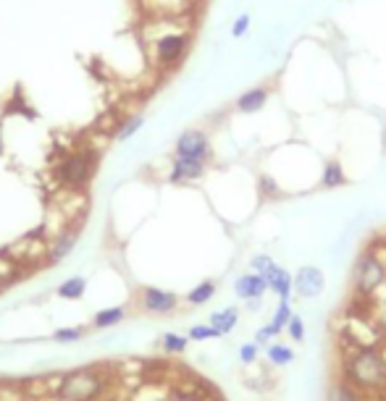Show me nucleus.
Masks as SVG:
<instances>
[{
  "instance_id": "4",
  "label": "nucleus",
  "mask_w": 386,
  "mask_h": 401,
  "mask_svg": "<svg viewBox=\"0 0 386 401\" xmlns=\"http://www.w3.org/2000/svg\"><path fill=\"white\" fill-rule=\"evenodd\" d=\"M384 276L386 270L376 254H360V260L355 265V291L357 294H373L384 283Z\"/></svg>"
},
{
  "instance_id": "6",
  "label": "nucleus",
  "mask_w": 386,
  "mask_h": 401,
  "mask_svg": "<svg viewBox=\"0 0 386 401\" xmlns=\"http://www.w3.org/2000/svg\"><path fill=\"white\" fill-rule=\"evenodd\" d=\"M187 47H190V37L179 34V32H171V34H166V37H161L155 42V56H158V60L163 66H174V63L184 58Z\"/></svg>"
},
{
  "instance_id": "19",
  "label": "nucleus",
  "mask_w": 386,
  "mask_h": 401,
  "mask_svg": "<svg viewBox=\"0 0 386 401\" xmlns=\"http://www.w3.org/2000/svg\"><path fill=\"white\" fill-rule=\"evenodd\" d=\"M328 401H360V396H357V391L350 383L339 380V383H334L331 391H328Z\"/></svg>"
},
{
  "instance_id": "3",
  "label": "nucleus",
  "mask_w": 386,
  "mask_h": 401,
  "mask_svg": "<svg viewBox=\"0 0 386 401\" xmlns=\"http://www.w3.org/2000/svg\"><path fill=\"white\" fill-rule=\"evenodd\" d=\"M95 171V155H89L87 149L82 152H71L63 163L58 165V178L66 186H84Z\"/></svg>"
},
{
  "instance_id": "30",
  "label": "nucleus",
  "mask_w": 386,
  "mask_h": 401,
  "mask_svg": "<svg viewBox=\"0 0 386 401\" xmlns=\"http://www.w3.org/2000/svg\"><path fill=\"white\" fill-rule=\"evenodd\" d=\"M255 356H258V343H245V346L239 349V359H242L245 365H250Z\"/></svg>"
},
{
  "instance_id": "29",
  "label": "nucleus",
  "mask_w": 386,
  "mask_h": 401,
  "mask_svg": "<svg viewBox=\"0 0 386 401\" xmlns=\"http://www.w3.org/2000/svg\"><path fill=\"white\" fill-rule=\"evenodd\" d=\"M279 333H282L279 328L273 326V323H268L266 328H260V330L255 333V343H268L271 339H273V336H279Z\"/></svg>"
},
{
  "instance_id": "2",
  "label": "nucleus",
  "mask_w": 386,
  "mask_h": 401,
  "mask_svg": "<svg viewBox=\"0 0 386 401\" xmlns=\"http://www.w3.org/2000/svg\"><path fill=\"white\" fill-rule=\"evenodd\" d=\"M100 391H103V380H100L95 372L79 370L63 378L60 396H66L69 401H89V399H95Z\"/></svg>"
},
{
  "instance_id": "22",
  "label": "nucleus",
  "mask_w": 386,
  "mask_h": 401,
  "mask_svg": "<svg viewBox=\"0 0 386 401\" xmlns=\"http://www.w3.org/2000/svg\"><path fill=\"white\" fill-rule=\"evenodd\" d=\"M161 346H163L168 354H181V352L187 349V339H181V336H177V333H166Z\"/></svg>"
},
{
  "instance_id": "25",
  "label": "nucleus",
  "mask_w": 386,
  "mask_h": 401,
  "mask_svg": "<svg viewBox=\"0 0 386 401\" xmlns=\"http://www.w3.org/2000/svg\"><path fill=\"white\" fill-rule=\"evenodd\" d=\"M289 317H292V310H289V302H282L279 307H276V315H273V326L279 328V330H284L286 328V323H289Z\"/></svg>"
},
{
  "instance_id": "21",
  "label": "nucleus",
  "mask_w": 386,
  "mask_h": 401,
  "mask_svg": "<svg viewBox=\"0 0 386 401\" xmlns=\"http://www.w3.org/2000/svg\"><path fill=\"white\" fill-rule=\"evenodd\" d=\"M142 123H145V116H132V119L126 121L119 132H116V139H119V142H126L132 134H137L142 129Z\"/></svg>"
},
{
  "instance_id": "8",
  "label": "nucleus",
  "mask_w": 386,
  "mask_h": 401,
  "mask_svg": "<svg viewBox=\"0 0 386 401\" xmlns=\"http://www.w3.org/2000/svg\"><path fill=\"white\" fill-rule=\"evenodd\" d=\"M179 304V297L174 291H163V289H145L142 294V307L148 312H171Z\"/></svg>"
},
{
  "instance_id": "26",
  "label": "nucleus",
  "mask_w": 386,
  "mask_h": 401,
  "mask_svg": "<svg viewBox=\"0 0 386 401\" xmlns=\"http://www.w3.org/2000/svg\"><path fill=\"white\" fill-rule=\"evenodd\" d=\"M286 330H289V336H292L295 341H302V339H305V323H302V317L292 315L289 323H286Z\"/></svg>"
},
{
  "instance_id": "27",
  "label": "nucleus",
  "mask_w": 386,
  "mask_h": 401,
  "mask_svg": "<svg viewBox=\"0 0 386 401\" xmlns=\"http://www.w3.org/2000/svg\"><path fill=\"white\" fill-rule=\"evenodd\" d=\"M53 339L56 341H79L82 339V328H60V330H56L53 333Z\"/></svg>"
},
{
  "instance_id": "16",
  "label": "nucleus",
  "mask_w": 386,
  "mask_h": 401,
  "mask_svg": "<svg viewBox=\"0 0 386 401\" xmlns=\"http://www.w3.org/2000/svg\"><path fill=\"white\" fill-rule=\"evenodd\" d=\"M84 289H87V281H84L82 276H76V278H69V281L60 283L58 297L60 299H82L84 297Z\"/></svg>"
},
{
  "instance_id": "24",
  "label": "nucleus",
  "mask_w": 386,
  "mask_h": 401,
  "mask_svg": "<svg viewBox=\"0 0 386 401\" xmlns=\"http://www.w3.org/2000/svg\"><path fill=\"white\" fill-rule=\"evenodd\" d=\"M190 339L192 341H208V339H218V330L213 326H194L190 330Z\"/></svg>"
},
{
  "instance_id": "20",
  "label": "nucleus",
  "mask_w": 386,
  "mask_h": 401,
  "mask_svg": "<svg viewBox=\"0 0 386 401\" xmlns=\"http://www.w3.org/2000/svg\"><path fill=\"white\" fill-rule=\"evenodd\" d=\"M268 359L273 362V365H279V367H284V365H292L295 362V354H292V349L289 346H271L268 349Z\"/></svg>"
},
{
  "instance_id": "12",
  "label": "nucleus",
  "mask_w": 386,
  "mask_h": 401,
  "mask_svg": "<svg viewBox=\"0 0 386 401\" xmlns=\"http://www.w3.org/2000/svg\"><path fill=\"white\" fill-rule=\"evenodd\" d=\"M266 281H268V289H273L282 302H289V294H292V286H295V283H292V276H289L284 267L273 265V270L266 276Z\"/></svg>"
},
{
  "instance_id": "1",
  "label": "nucleus",
  "mask_w": 386,
  "mask_h": 401,
  "mask_svg": "<svg viewBox=\"0 0 386 401\" xmlns=\"http://www.w3.org/2000/svg\"><path fill=\"white\" fill-rule=\"evenodd\" d=\"M347 375H350L352 383H357V386L363 388L381 386L386 380V362L376 352H371V349H363V352H357L350 359Z\"/></svg>"
},
{
  "instance_id": "13",
  "label": "nucleus",
  "mask_w": 386,
  "mask_h": 401,
  "mask_svg": "<svg viewBox=\"0 0 386 401\" xmlns=\"http://www.w3.org/2000/svg\"><path fill=\"white\" fill-rule=\"evenodd\" d=\"M347 184V176H344V168L337 160L326 163L323 168V176H321V186L323 189H337V186H344Z\"/></svg>"
},
{
  "instance_id": "28",
  "label": "nucleus",
  "mask_w": 386,
  "mask_h": 401,
  "mask_svg": "<svg viewBox=\"0 0 386 401\" xmlns=\"http://www.w3.org/2000/svg\"><path fill=\"white\" fill-rule=\"evenodd\" d=\"M250 21H253V19H250V14L239 16L237 21L231 24V37H245V34H247V29H250Z\"/></svg>"
},
{
  "instance_id": "23",
  "label": "nucleus",
  "mask_w": 386,
  "mask_h": 401,
  "mask_svg": "<svg viewBox=\"0 0 386 401\" xmlns=\"http://www.w3.org/2000/svg\"><path fill=\"white\" fill-rule=\"evenodd\" d=\"M250 265H253L255 273H260V276L266 278L268 273L273 270V265H276V263H273V260H271L268 254H255V257H253V263H250Z\"/></svg>"
},
{
  "instance_id": "18",
  "label": "nucleus",
  "mask_w": 386,
  "mask_h": 401,
  "mask_svg": "<svg viewBox=\"0 0 386 401\" xmlns=\"http://www.w3.org/2000/svg\"><path fill=\"white\" fill-rule=\"evenodd\" d=\"M213 294H216V283L203 281L200 286H194L192 291L187 294V302H190V304H205V302L213 299Z\"/></svg>"
},
{
  "instance_id": "7",
  "label": "nucleus",
  "mask_w": 386,
  "mask_h": 401,
  "mask_svg": "<svg viewBox=\"0 0 386 401\" xmlns=\"http://www.w3.org/2000/svg\"><path fill=\"white\" fill-rule=\"evenodd\" d=\"M292 283H295V289H297L299 297L305 299H313L318 297L321 291H323V286H326V278H323V273L318 270V267H299V273L292 278Z\"/></svg>"
},
{
  "instance_id": "10",
  "label": "nucleus",
  "mask_w": 386,
  "mask_h": 401,
  "mask_svg": "<svg viewBox=\"0 0 386 401\" xmlns=\"http://www.w3.org/2000/svg\"><path fill=\"white\" fill-rule=\"evenodd\" d=\"M205 173V163L203 160H190V158H177L174 168H171V181H194Z\"/></svg>"
},
{
  "instance_id": "17",
  "label": "nucleus",
  "mask_w": 386,
  "mask_h": 401,
  "mask_svg": "<svg viewBox=\"0 0 386 401\" xmlns=\"http://www.w3.org/2000/svg\"><path fill=\"white\" fill-rule=\"evenodd\" d=\"M124 307H111V310H103L95 315V320H92V326L95 328H111L116 326V323H121L124 320Z\"/></svg>"
},
{
  "instance_id": "14",
  "label": "nucleus",
  "mask_w": 386,
  "mask_h": 401,
  "mask_svg": "<svg viewBox=\"0 0 386 401\" xmlns=\"http://www.w3.org/2000/svg\"><path fill=\"white\" fill-rule=\"evenodd\" d=\"M237 320H239V310L229 307V310L213 312V317H210V326L218 330V336H223V333H229L231 328L237 326Z\"/></svg>"
},
{
  "instance_id": "15",
  "label": "nucleus",
  "mask_w": 386,
  "mask_h": 401,
  "mask_svg": "<svg viewBox=\"0 0 386 401\" xmlns=\"http://www.w3.org/2000/svg\"><path fill=\"white\" fill-rule=\"evenodd\" d=\"M76 239H79V234H76V231H66V234H63V236H60L58 241L53 244V250H50V260H53V263L63 260V257H66V254H69L76 247Z\"/></svg>"
},
{
  "instance_id": "9",
  "label": "nucleus",
  "mask_w": 386,
  "mask_h": 401,
  "mask_svg": "<svg viewBox=\"0 0 386 401\" xmlns=\"http://www.w3.org/2000/svg\"><path fill=\"white\" fill-rule=\"evenodd\" d=\"M234 289H237L239 299H250V302H253V299L263 297V291L268 289V281L260 276V273H247V276L239 278Z\"/></svg>"
},
{
  "instance_id": "5",
  "label": "nucleus",
  "mask_w": 386,
  "mask_h": 401,
  "mask_svg": "<svg viewBox=\"0 0 386 401\" xmlns=\"http://www.w3.org/2000/svg\"><path fill=\"white\" fill-rule=\"evenodd\" d=\"M177 158H190V160H203V163H208L210 160V142L205 132H200V129H187V132L181 134L177 139Z\"/></svg>"
},
{
  "instance_id": "11",
  "label": "nucleus",
  "mask_w": 386,
  "mask_h": 401,
  "mask_svg": "<svg viewBox=\"0 0 386 401\" xmlns=\"http://www.w3.org/2000/svg\"><path fill=\"white\" fill-rule=\"evenodd\" d=\"M268 95H271L268 87H253L247 92H242L237 97V110L239 113H258L268 103Z\"/></svg>"
}]
</instances>
